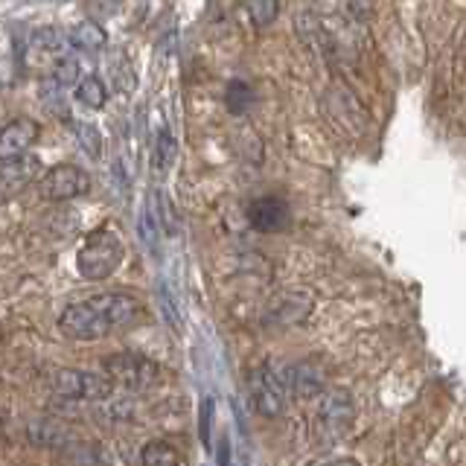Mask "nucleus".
Instances as JSON below:
<instances>
[{"instance_id":"nucleus-1","label":"nucleus","mask_w":466,"mask_h":466,"mask_svg":"<svg viewBox=\"0 0 466 466\" xmlns=\"http://www.w3.org/2000/svg\"><path fill=\"white\" fill-rule=\"evenodd\" d=\"M143 306L135 295L126 291H106V295H94L82 303H73L58 318V329L73 341H96L106 335L135 324L140 318Z\"/></svg>"},{"instance_id":"nucleus-2","label":"nucleus","mask_w":466,"mask_h":466,"mask_svg":"<svg viewBox=\"0 0 466 466\" xmlns=\"http://www.w3.org/2000/svg\"><path fill=\"white\" fill-rule=\"evenodd\" d=\"M126 259V248L120 237L111 228H96L87 242L79 248L76 266L85 280H106V277L116 274V268L123 266Z\"/></svg>"},{"instance_id":"nucleus-3","label":"nucleus","mask_w":466,"mask_h":466,"mask_svg":"<svg viewBox=\"0 0 466 466\" xmlns=\"http://www.w3.org/2000/svg\"><path fill=\"white\" fill-rule=\"evenodd\" d=\"M248 388H251L254 408L262 417H280L286 408V379L271 364H259L248 376Z\"/></svg>"},{"instance_id":"nucleus-4","label":"nucleus","mask_w":466,"mask_h":466,"mask_svg":"<svg viewBox=\"0 0 466 466\" xmlns=\"http://www.w3.org/2000/svg\"><path fill=\"white\" fill-rule=\"evenodd\" d=\"M50 388L56 397L62 400H73V402H82V400H106L111 393V382L102 379L96 373H85V370H56L50 379Z\"/></svg>"},{"instance_id":"nucleus-5","label":"nucleus","mask_w":466,"mask_h":466,"mask_svg":"<svg viewBox=\"0 0 466 466\" xmlns=\"http://www.w3.org/2000/svg\"><path fill=\"white\" fill-rule=\"evenodd\" d=\"M87 189H91V178H87L85 169L73 164H58L47 169V175L38 181V196L47 201H70L85 196Z\"/></svg>"},{"instance_id":"nucleus-6","label":"nucleus","mask_w":466,"mask_h":466,"mask_svg":"<svg viewBox=\"0 0 466 466\" xmlns=\"http://www.w3.org/2000/svg\"><path fill=\"white\" fill-rule=\"evenodd\" d=\"M106 368H108V373L116 379V382H123L126 388H149V385L157 382V368L149 359H143L137 353L114 356V359L106 361Z\"/></svg>"},{"instance_id":"nucleus-7","label":"nucleus","mask_w":466,"mask_h":466,"mask_svg":"<svg viewBox=\"0 0 466 466\" xmlns=\"http://www.w3.org/2000/svg\"><path fill=\"white\" fill-rule=\"evenodd\" d=\"M41 164L33 155H12V157H0V201L21 193L26 184H33L38 175Z\"/></svg>"},{"instance_id":"nucleus-8","label":"nucleus","mask_w":466,"mask_h":466,"mask_svg":"<svg viewBox=\"0 0 466 466\" xmlns=\"http://www.w3.org/2000/svg\"><path fill=\"white\" fill-rule=\"evenodd\" d=\"M38 137H41V126L35 120H29V116L9 120L4 128H0V157L24 155Z\"/></svg>"},{"instance_id":"nucleus-9","label":"nucleus","mask_w":466,"mask_h":466,"mask_svg":"<svg viewBox=\"0 0 466 466\" xmlns=\"http://www.w3.org/2000/svg\"><path fill=\"white\" fill-rule=\"evenodd\" d=\"M248 222L251 228L262 230V233H274V230H283L289 222V208L283 198H274V196H262L257 201L248 204Z\"/></svg>"},{"instance_id":"nucleus-10","label":"nucleus","mask_w":466,"mask_h":466,"mask_svg":"<svg viewBox=\"0 0 466 466\" xmlns=\"http://www.w3.org/2000/svg\"><path fill=\"white\" fill-rule=\"evenodd\" d=\"M309 298L306 295H295V291H289V295H280L268 303V312H266V324H274V327H291L303 320L309 315Z\"/></svg>"},{"instance_id":"nucleus-11","label":"nucleus","mask_w":466,"mask_h":466,"mask_svg":"<svg viewBox=\"0 0 466 466\" xmlns=\"http://www.w3.org/2000/svg\"><path fill=\"white\" fill-rule=\"evenodd\" d=\"M353 420V400L347 390H329L320 400V422L332 429V437L347 429V422Z\"/></svg>"},{"instance_id":"nucleus-12","label":"nucleus","mask_w":466,"mask_h":466,"mask_svg":"<svg viewBox=\"0 0 466 466\" xmlns=\"http://www.w3.org/2000/svg\"><path fill=\"white\" fill-rule=\"evenodd\" d=\"M283 379H286V390L298 393V397H315L324 388V376L315 368H309V364H298V368L283 370Z\"/></svg>"},{"instance_id":"nucleus-13","label":"nucleus","mask_w":466,"mask_h":466,"mask_svg":"<svg viewBox=\"0 0 466 466\" xmlns=\"http://www.w3.org/2000/svg\"><path fill=\"white\" fill-rule=\"evenodd\" d=\"M70 38V47H79V50H102L108 44V35L102 33V26L96 24H79L73 26Z\"/></svg>"},{"instance_id":"nucleus-14","label":"nucleus","mask_w":466,"mask_h":466,"mask_svg":"<svg viewBox=\"0 0 466 466\" xmlns=\"http://www.w3.org/2000/svg\"><path fill=\"white\" fill-rule=\"evenodd\" d=\"M140 463L143 466H178L181 463V455L167 441H152V443L143 446Z\"/></svg>"},{"instance_id":"nucleus-15","label":"nucleus","mask_w":466,"mask_h":466,"mask_svg":"<svg viewBox=\"0 0 466 466\" xmlns=\"http://www.w3.org/2000/svg\"><path fill=\"white\" fill-rule=\"evenodd\" d=\"M137 230H140V239H143V245L149 248V251H155L157 237H160V222H157V213H155V208H152V196L146 198L143 210H140V218H137Z\"/></svg>"},{"instance_id":"nucleus-16","label":"nucleus","mask_w":466,"mask_h":466,"mask_svg":"<svg viewBox=\"0 0 466 466\" xmlns=\"http://www.w3.org/2000/svg\"><path fill=\"white\" fill-rule=\"evenodd\" d=\"M175 152H178V146H175V137L164 128L157 135L155 152H152V167H155V172H167L172 167V160H175Z\"/></svg>"},{"instance_id":"nucleus-17","label":"nucleus","mask_w":466,"mask_h":466,"mask_svg":"<svg viewBox=\"0 0 466 466\" xmlns=\"http://www.w3.org/2000/svg\"><path fill=\"white\" fill-rule=\"evenodd\" d=\"M106 96H108L106 85H102L96 76L82 79L79 87H76V99L82 102V106H87V108H102V106H106Z\"/></svg>"},{"instance_id":"nucleus-18","label":"nucleus","mask_w":466,"mask_h":466,"mask_svg":"<svg viewBox=\"0 0 466 466\" xmlns=\"http://www.w3.org/2000/svg\"><path fill=\"white\" fill-rule=\"evenodd\" d=\"M79 62L76 58H70V56H58V62L53 65V82L58 87H70V85H76L79 82Z\"/></svg>"},{"instance_id":"nucleus-19","label":"nucleus","mask_w":466,"mask_h":466,"mask_svg":"<svg viewBox=\"0 0 466 466\" xmlns=\"http://www.w3.org/2000/svg\"><path fill=\"white\" fill-rule=\"evenodd\" d=\"M67 44H70V38L65 33H58V29H50V26L38 29V33L33 35V47L44 50V53H62Z\"/></svg>"},{"instance_id":"nucleus-20","label":"nucleus","mask_w":466,"mask_h":466,"mask_svg":"<svg viewBox=\"0 0 466 466\" xmlns=\"http://www.w3.org/2000/svg\"><path fill=\"white\" fill-rule=\"evenodd\" d=\"M277 12H280V0H248V15L257 26L274 24Z\"/></svg>"},{"instance_id":"nucleus-21","label":"nucleus","mask_w":466,"mask_h":466,"mask_svg":"<svg viewBox=\"0 0 466 466\" xmlns=\"http://www.w3.org/2000/svg\"><path fill=\"white\" fill-rule=\"evenodd\" d=\"M160 309H164V315H167V320H169L172 332H181V329H184V318H181V312H178V300H175L172 289H169L167 283L160 286Z\"/></svg>"},{"instance_id":"nucleus-22","label":"nucleus","mask_w":466,"mask_h":466,"mask_svg":"<svg viewBox=\"0 0 466 466\" xmlns=\"http://www.w3.org/2000/svg\"><path fill=\"white\" fill-rule=\"evenodd\" d=\"M76 137L82 143V149L91 155V157H99L102 155V135L96 131L94 123H79L76 126Z\"/></svg>"},{"instance_id":"nucleus-23","label":"nucleus","mask_w":466,"mask_h":466,"mask_svg":"<svg viewBox=\"0 0 466 466\" xmlns=\"http://www.w3.org/2000/svg\"><path fill=\"white\" fill-rule=\"evenodd\" d=\"M248 106H251V87H248L245 82H239V79H233L228 85V108L233 114H242Z\"/></svg>"},{"instance_id":"nucleus-24","label":"nucleus","mask_w":466,"mask_h":466,"mask_svg":"<svg viewBox=\"0 0 466 466\" xmlns=\"http://www.w3.org/2000/svg\"><path fill=\"white\" fill-rule=\"evenodd\" d=\"M210 426H213V400H208L201 408V441L208 449H210Z\"/></svg>"}]
</instances>
